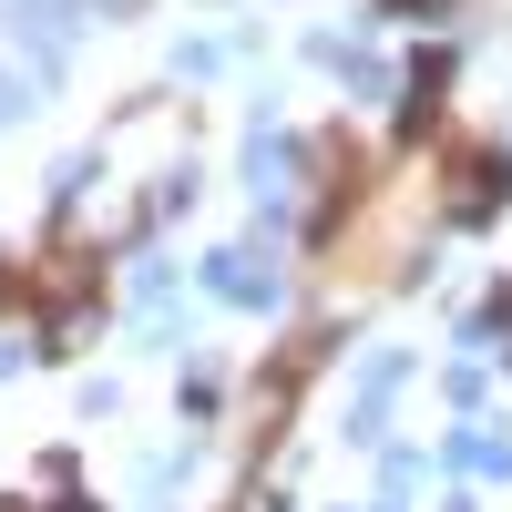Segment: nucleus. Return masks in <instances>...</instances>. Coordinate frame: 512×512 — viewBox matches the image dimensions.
Masks as SVG:
<instances>
[{"label": "nucleus", "instance_id": "obj_1", "mask_svg": "<svg viewBox=\"0 0 512 512\" xmlns=\"http://www.w3.org/2000/svg\"><path fill=\"white\" fill-rule=\"evenodd\" d=\"M451 205H461V216H492V205H502V154H492V144L461 154V195H451Z\"/></svg>", "mask_w": 512, "mask_h": 512}]
</instances>
